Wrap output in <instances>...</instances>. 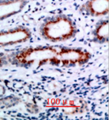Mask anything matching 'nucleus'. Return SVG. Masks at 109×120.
<instances>
[{
	"label": "nucleus",
	"instance_id": "obj_4",
	"mask_svg": "<svg viewBox=\"0 0 109 120\" xmlns=\"http://www.w3.org/2000/svg\"><path fill=\"white\" fill-rule=\"evenodd\" d=\"M79 12L90 17H104L109 12V0H87L79 7Z\"/></svg>",
	"mask_w": 109,
	"mask_h": 120
},
{
	"label": "nucleus",
	"instance_id": "obj_2",
	"mask_svg": "<svg viewBox=\"0 0 109 120\" xmlns=\"http://www.w3.org/2000/svg\"><path fill=\"white\" fill-rule=\"evenodd\" d=\"M78 27L70 17L64 14L47 18L40 28L43 38L50 42H62L75 37Z\"/></svg>",
	"mask_w": 109,
	"mask_h": 120
},
{
	"label": "nucleus",
	"instance_id": "obj_5",
	"mask_svg": "<svg viewBox=\"0 0 109 120\" xmlns=\"http://www.w3.org/2000/svg\"><path fill=\"white\" fill-rule=\"evenodd\" d=\"M109 21L108 18L101 20L92 31L93 40L96 43H107L109 39Z\"/></svg>",
	"mask_w": 109,
	"mask_h": 120
},
{
	"label": "nucleus",
	"instance_id": "obj_6",
	"mask_svg": "<svg viewBox=\"0 0 109 120\" xmlns=\"http://www.w3.org/2000/svg\"><path fill=\"white\" fill-rule=\"evenodd\" d=\"M19 102V99L14 96L6 97L4 98H0V109L3 108H11L13 105H16Z\"/></svg>",
	"mask_w": 109,
	"mask_h": 120
},
{
	"label": "nucleus",
	"instance_id": "obj_1",
	"mask_svg": "<svg viewBox=\"0 0 109 120\" xmlns=\"http://www.w3.org/2000/svg\"><path fill=\"white\" fill-rule=\"evenodd\" d=\"M92 58L88 49L59 45L29 46L11 56L13 64L23 68H39L44 65L56 67H74L84 65Z\"/></svg>",
	"mask_w": 109,
	"mask_h": 120
},
{
	"label": "nucleus",
	"instance_id": "obj_3",
	"mask_svg": "<svg viewBox=\"0 0 109 120\" xmlns=\"http://www.w3.org/2000/svg\"><path fill=\"white\" fill-rule=\"evenodd\" d=\"M32 37L30 29L19 25L15 28L0 31V47L16 46L28 42Z\"/></svg>",
	"mask_w": 109,
	"mask_h": 120
},
{
	"label": "nucleus",
	"instance_id": "obj_7",
	"mask_svg": "<svg viewBox=\"0 0 109 120\" xmlns=\"http://www.w3.org/2000/svg\"><path fill=\"white\" fill-rule=\"evenodd\" d=\"M6 93V89L3 85H0V98L4 96Z\"/></svg>",
	"mask_w": 109,
	"mask_h": 120
},
{
	"label": "nucleus",
	"instance_id": "obj_8",
	"mask_svg": "<svg viewBox=\"0 0 109 120\" xmlns=\"http://www.w3.org/2000/svg\"><path fill=\"white\" fill-rule=\"evenodd\" d=\"M4 62H5V57H4V55L3 53H0V67L3 66L4 64Z\"/></svg>",
	"mask_w": 109,
	"mask_h": 120
}]
</instances>
